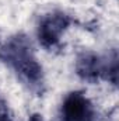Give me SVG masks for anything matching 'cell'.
<instances>
[{
  "mask_svg": "<svg viewBox=\"0 0 119 121\" xmlns=\"http://www.w3.org/2000/svg\"><path fill=\"white\" fill-rule=\"evenodd\" d=\"M6 121H10V120H6Z\"/></svg>",
  "mask_w": 119,
  "mask_h": 121,
  "instance_id": "obj_7",
  "label": "cell"
},
{
  "mask_svg": "<svg viewBox=\"0 0 119 121\" xmlns=\"http://www.w3.org/2000/svg\"><path fill=\"white\" fill-rule=\"evenodd\" d=\"M107 66L108 59H102L92 52L81 54L76 62L77 75L86 82H97L99 79L107 80Z\"/></svg>",
  "mask_w": 119,
  "mask_h": 121,
  "instance_id": "obj_4",
  "label": "cell"
},
{
  "mask_svg": "<svg viewBox=\"0 0 119 121\" xmlns=\"http://www.w3.org/2000/svg\"><path fill=\"white\" fill-rule=\"evenodd\" d=\"M71 24V18L62 13L53 11L42 17L38 27V38L42 47L51 49L56 47L60 41V37Z\"/></svg>",
  "mask_w": 119,
  "mask_h": 121,
  "instance_id": "obj_2",
  "label": "cell"
},
{
  "mask_svg": "<svg viewBox=\"0 0 119 121\" xmlns=\"http://www.w3.org/2000/svg\"><path fill=\"white\" fill-rule=\"evenodd\" d=\"M0 59L10 66L18 79L35 94H42L45 87L42 66L34 55L32 44L24 34L11 37L0 48Z\"/></svg>",
  "mask_w": 119,
  "mask_h": 121,
  "instance_id": "obj_1",
  "label": "cell"
},
{
  "mask_svg": "<svg viewBox=\"0 0 119 121\" xmlns=\"http://www.w3.org/2000/svg\"><path fill=\"white\" fill-rule=\"evenodd\" d=\"M63 121H94V107L81 91L67 94L62 106Z\"/></svg>",
  "mask_w": 119,
  "mask_h": 121,
  "instance_id": "obj_3",
  "label": "cell"
},
{
  "mask_svg": "<svg viewBox=\"0 0 119 121\" xmlns=\"http://www.w3.org/2000/svg\"><path fill=\"white\" fill-rule=\"evenodd\" d=\"M30 121H44V120L41 118V116H38V114H34V116L30 118Z\"/></svg>",
  "mask_w": 119,
  "mask_h": 121,
  "instance_id": "obj_6",
  "label": "cell"
},
{
  "mask_svg": "<svg viewBox=\"0 0 119 121\" xmlns=\"http://www.w3.org/2000/svg\"><path fill=\"white\" fill-rule=\"evenodd\" d=\"M6 120H8V110H7L6 101L0 96V121H6Z\"/></svg>",
  "mask_w": 119,
  "mask_h": 121,
  "instance_id": "obj_5",
  "label": "cell"
}]
</instances>
